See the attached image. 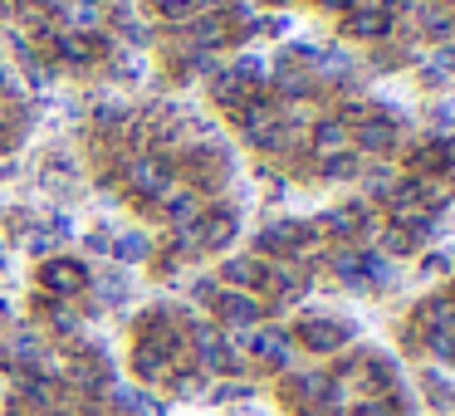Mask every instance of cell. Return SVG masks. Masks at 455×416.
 Instances as JSON below:
<instances>
[{
	"mask_svg": "<svg viewBox=\"0 0 455 416\" xmlns=\"http://www.w3.org/2000/svg\"><path fill=\"white\" fill-rule=\"evenodd\" d=\"M294 338L308 348V353H338V348H343L347 338H353V324H343V318H333V314H323V318H304Z\"/></svg>",
	"mask_w": 455,
	"mask_h": 416,
	"instance_id": "6da1fadb",
	"label": "cell"
},
{
	"mask_svg": "<svg viewBox=\"0 0 455 416\" xmlns=\"http://www.w3.org/2000/svg\"><path fill=\"white\" fill-rule=\"evenodd\" d=\"M40 284L50 289L54 299H74L84 284H89V269L79 260H44L40 265Z\"/></svg>",
	"mask_w": 455,
	"mask_h": 416,
	"instance_id": "7a4b0ae2",
	"label": "cell"
},
{
	"mask_svg": "<svg viewBox=\"0 0 455 416\" xmlns=\"http://www.w3.org/2000/svg\"><path fill=\"white\" fill-rule=\"evenodd\" d=\"M128 181L138 196H162L172 181V162L167 157H152V152H142V157L128 162Z\"/></svg>",
	"mask_w": 455,
	"mask_h": 416,
	"instance_id": "3957f363",
	"label": "cell"
},
{
	"mask_svg": "<svg viewBox=\"0 0 455 416\" xmlns=\"http://www.w3.org/2000/svg\"><path fill=\"white\" fill-rule=\"evenodd\" d=\"M250 353H255L265 367L284 372V367L294 363V338H289V333H279V328H265V333H255V338H250Z\"/></svg>",
	"mask_w": 455,
	"mask_h": 416,
	"instance_id": "277c9868",
	"label": "cell"
},
{
	"mask_svg": "<svg viewBox=\"0 0 455 416\" xmlns=\"http://www.w3.org/2000/svg\"><path fill=\"white\" fill-rule=\"evenodd\" d=\"M132 372H138L142 382H167V377H172L167 348L152 343V338H138V348H132Z\"/></svg>",
	"mask_w": 455,
	"mask_h": 416,
	"instance_id": "5b68a950",
	"label": "cell"
},
{
	"mask_svg": "<svg viewBox=\"0 0 455 416\" xmlns=\"http://www.w3.org/2000/svg\"><path fill=\"white\" fill-rule=\"evenodd\" d=\"M196 353H201V367H206V372H235V367H240L235 348H226V343H220V333H211V328H201V333H196Z\"/></svg>",
	"mask_w": 455,
	"mask_h": 416,
	"instance_id": "8992f818",
	"label": "cell"
},
{
	"mask_svg": "<svg viewBox=\"0 0 455 416\" xmlns=\"http://www.w3.org/2000/svg\"><path fill=\"white\" fill-rule=\"evenodd\" d=\"M323 387H328V377L299 372V377L284 382V402L294 406V412H314V406H323Z\"/></svg>",
	"mask_w": 455,
	"mask_h": 416,
	"instance_id": "52a82bcc",
	"label": "cell"
},
{
	"mask_svg": "<svg viewBox=\"0 0 455 416\" xmlns=\"http://www.w3.org/2000/svg\"><path fill=\"white\" fill-rule=\"evenodd\" d=\"M363 226H367V201L363 196L347 201L343 211H328V216H323V230H328V236H338V240H357V236H363Z\"/></svg>",
	"mask_w": 455,
	"mask_h": 416,
	"instance_id": "ba28073f",
	"label": "cell"
},
{
	"mask_svg": "<svg viewBox=\"0 0 455 416\" xmlns=\"http://www.w3.org/2000/svg\"><path fill=\"white\" fill-rule=\"evenodd\" d=\"M347 40H387L392 35V15L377 11V5H363L357 15H347Z\"/></svg>",
	"mask_w": 455,
	"mask_h": 416,
	"instance_id": "9c48e42d",
	"label": "cell"
},
{
	"mask_svg": "<svg viewBox=\"0 0 455 416\" xmlns=\"http://www.w3.org/2000/svg\"><path fill=\"white\" fill-rule=\"evenodd\" d=\"M50 50L60 54V60H69V64H89L93 54L103 50V40H99V35L89 40V35H74V30H54V44H50Z\"/></svg>",
	"mask_w": 455,
	"mask_h": 416,
	"instance_id": "30bf717a",
	"label": "cell"
},
{
	"mask_svg": "<svg viewBox=\"0 0 455 416\" xmlns=\"http://www.w3.org/2000/svg\"><path fill=\"white\" fill-rule=\"evenodd\" d=\"M357 148L372 152V157H382V152L396 148V128L387 118H357Z\"/></svg>",
	"mask_w": 455,
	"mask_h": 416,
	"instance_id": "8fae6325",
	"label": "cell"
},
{
	"mask_svg": "<svg viewBox=\"0 0 455 416\" xmlns=\"http://www.w3.org/2000/svg\"><path fill=\"white\" fill-rule=\"evenodd\" d=\"M216 308H220V318H226L230 328H250L259 314H265L255 294H220V299H216Z\"/></svg>",
	"mask_w": 455,
	"mask_h": 416,
	"instance_id": "7c38bea8",
	"label": "cell"
},
{
	"mask_svg": "<svg viewBox=\"0 0 455 416\" xmlns=\"http://www.w3.org/2000/svg\"><path fill=\"white\" fill-rule=\"evenodd\" d=\"M201 250H226L230 240H235V216L230 211H211V216H201Z\"/></svg>",
	"mask_w": 455,
	"mask_h": 416,
	"instance_id": "4fadbf2b",
	"label": "cell"
},
{
	"mask_svg": "<svg viewBox=\"0 0 455 416\" xmlns=\"http://www.w3.org/2000/svg\"><path fill=\"white\" fill-rule=\"evenodd\" d=\"M162 211H167V220L177 230H191V220L201 216V196H196V191H177V196L162 201Z\"/></svg>",
	"mask_w": 455,
	"mask_h": 416,
	"instance_id": "5bb4252c",
	"label": "cell"
},
{
	"mask_svg": "<svg viewBox=\"0 0 455 416\" xmlns=\"http://www.w3.org/2000/svg\"><path fill=\"white\" fill-rule=\"evenodd\" d=\"M314 148H318V157H328V152H347V123L343 118H318Z\"/></svg>",
	"mask_w": 455,
	"mask_h": 416,
	"instance_id": "9a60e30c",
	"label": "cell"
},
{
	"mask_svg": "<svg viewBox=\"0 0 455 416\" xmlns=\"http://www.w3.org/2000/svg\"><path fill=\"white\" fill-rule=\"evenodd\" d=\"M357 172H363V157H357V152H328V157L318 162V177L323 181H353Z\"/></svg>",
	"mask_w": 455,
	"mask_h": 416,
	"instance_id": "2e32d148",
	"label": "cell"
},
{
	"mask_svg": "<svg viewBox=\"0 0 455 416\" xmlns=\"http://www.w3.org/2000/svg\"><path fill=\"white\" fill-rule=\"evenodd\" d=\"M54 15H64V20L74 25V35H84V30H93V25L103 20V11H99V0H74V5H60Z\"/></svg>",
	"mask_w": 455,
	"mask_h": 416,
	"instance_id": "e0dca14e",
	"label": "cell"
},
{
	"mask_svg": "<svg viewBox=\"0 0 455 416\" xmlns=\"http://www.w3.org/2000/svg\"><path fill=\"white\" fill-rule=\"evenodd\" d=\"M275 289H279V299H284V304H294V299L308 294V275L299 265H279L275 269Z\"/></svg>",
	"mask_w": 455,
	"mask_h": 416,
	"instance_id": "ac0fdd59",
	"label": "cell"
},
{
	"mask_svg": "<svg viewBox=\"0 0 455 416\" xmlns=\"http://www.w3.org/2000/svg\"><path fill=\"white\" fill-rule=\"evenodd\" d=\"M226 279H230V284H250V289H255V284H265V279H269V269L259 265L255 255H240V260H230V265H226Z\"/></svg>",
	"mask_w": 455,
	"mask_h": 416,
	"instance_id": "d6986e66",
	"label": "cell"
},
{
	"mask_svg": "<svg viewBox=\"0 0 455 416\" xmlns=\"http://www.w3.org/2000/svg\"><path fill=\"white\" fill-rule=\"evenodd\" d=\"M421 30L431 35V40H445V35L455 30V11H451V5H426V11H421Z\"/></svg>",
	"mask_w": 455,
	"mask_h": 416,
	"instance_id": "ffe728a7",
	"label": "cell"
},
{
	"mask_svg": "<svg viewBox=\"0 0 455 416\" xmlns=\"http://www.w3.org/2000/svg\"><path fill=\"white\" fill-rule=\"evenodd\" d=\"M108 255H118V260H148V236H142V230H128V236H118L108 245Z\"/></svg>",
	"mask_w": 455,
	"mask_h": 416,
	"instance_id": "44dd1931",
	"label": "cell"
},
{
	"mask_svg": "<svg viewBox=\"0 0 455 416\" xmlns=\"http://www.w3.org/2000/svg\"><path fill=\"white\" fill-rule=\"evenodd\" d=\"M226 35H230L226 15H206V20L196 25V44H201V50H206V44H226Z\"/></svg>",
	"mask_w": 455,
	"mask_h": 416,
	"instance_id": "7402d4cb",
	"label": "cell"
},
{
	"mask_svg": "<svg viewBox=\"0 0 455 416\" xmlns=\"http://www.w3.org/2000/svg\"><path fill=\"white\" fill-rule=\"evenodd\" d=\"M353 416H406V412H402V396H367V402H357Z\"/></svg>",
	"mask_w": 455,
	"mask_h": 416,
	"instance_id": "603a6c76",
	"label": "cell"
},
{
	"mask_svg": "<svg viewBox=\"0 0 455 416\" xmlns=\"http://www.w3.org/2000/svg\"><path fill=\"white\" fill-rule=\"evenodd\" d=\"M357 279L387 284V255H377V250H363V255H357Z\"/></svg>",
	"mask_w": 455,
	"mask_h": 416,
	"instance_id": "cb8c5ba5",
	"label": "cell"
},
{
	"mask_svg": "<svg viewBox=\"0 0 455 416\" xmlns=\"http://www.w3.org/2000/svg\"><path fill=\"white\" fill-rule=\"evenodd\" d=\"M294 230L299 226H265L259 230V250H284L289 255V250H294Z\"/></svg>",
	"mask_w": 455,
	"mask_h": 416,
	"instance_id": "d4e9b609",
	"label": "cell"
},
{
	"mask_svg": "<svg viewBox=\"0 0 455 416\" xmlns=\"http://www.w3.org/2000/svg\"><path fill=\"white\" fill-rule=\"evenodd\" d=\"M99 294L108 299V304H123V299L132 294V279H128V275H103V279H99Z\"/></svg>",
	"mask_w": 455,
	"mask_h": 416,
	"instance_id": "484cf974",
	"label": "cell"
},
{
	"mask_svg": "<svg viewBox=\"0 0 455 416\" xmlns=\"http://www.w3.org/2000/svg\"><path fill=\"white\" fill-rule=\"evenodd\" d=\"M211 93H216V99L226 103V108H235V103L245 99V89L235 84V74H216V84H211Z\"/></svg>",
	"mask_w": 455,
	"mask_h": 416,
	"instance_id": "4316f807",
	"label": "cell"
},
{
	"mask_svg": "<svg viewBox=\"0 0 455 416\" xmlns=\"http://www.w3.org/2000/svg\"><path fill=\"white\" fill-rule=\"evenodd\" d=\"M132 113L118 108V103H99V113H93V128H128Z\"/></svg>",
	"mask_w": 455,
	"mask_h": 416,
	"instance_id": "83f0119b",
	"label": "cell"
},
{
	"mask_svg": "<svg viewBox=\"0 0 455 416\" xmlns=\"http://www.w3.org/2000/svg\"><path fill=\"white\" fill-rule=\"evenodd\" d=\"M426 348H431V353L441 357V363H455V333H451V328H441V333H431V343H426Z\"/></svg>",
	"mask_w": 455,
	"mask_h": 416,
	"instance_id": "f1b7e54d",
	"label": "cell"
},
{
	"mask_svg": "<svg viewBox=\"0 0 455 416\" xmlns=\"http://www.w3.org/2000/svg\"><path fill=\"white\" fill-rule=\"evenodd\" d=\"M279 89H284V99H308L314 84H308L304 74H279Z\"/></svg>",
	"mask_w": 455,
	"mask_h": 416,
	"instance_id": "f546056e",
	"label": "cell"
},
{
	"mask_svg": "<svg viewBox=\"0 0 455 416\" xmlns=\"http://www.w3.org/2000/svg\"><path fill=\"white\" fill-rule=\"evenodd\" d=\"M157 11L167 15V20H177V15H191V11H201V0H157Z\"/></svg>",
	"mask_w": 455,
	"mask_h": 416,
	"instance_id": "4dcf8cb0",
	"label": "cell"
},
{
	"mask_svg": "<svg viewBox=\"0 0 455 416\" xmlns=\"http://www.w3.org/2000/svg\"><path fill=\"white\" fill-rule=\"evenodd\" d=\"M69 230H74V220L64 216V211H54V216H50V226H44V236H50L54 245H60V240H69Z\"/></svg>",
	"mask_w": 455,
	"mask_h": 416,
	"instance_id": "1f68e13d",
	"label": "cell"
},
{
	"mask_svg": "<svg viewBox=\"0 0 455 416\" xmlns=\"http://www.w3.org/2000/svg\"><path fill=\"white\" fill-rule=\"evenodd\" d=\"M211 396H216V402H240V396H250V382H220Z\"/></svg>",
	"mask_w": 455,
	"mask_h": 416,
	"instance_id": "d6a6232c",
	"label": "cell"
},
{
	"mask_svg": "<svg viewBox=\"0 0 455 416\" xmlns=\"http://www.w3.org/2000/svg\"><path fill=\"white\" fill-rule=\"evenodd\" d=\"M333 269H338L343 279H357V255H353V250H338V255H333Z\"/></svg>",
	"mask_w": 455,
	"mask_h": 416,
	"instance_id": "836d02e7",
	"label": "cell"
},
{
	"mask_svg": "<svg viewBox=\"0 0 455 416\" xmlns=\"http://www.w3.org/2000/svg\"><path fill=\"white\" fill-rule=\"evenodd\" d=\"M84 245H89L93 255H108V245H113V240H108V230H89V236H84Z\"/></svg>",
	"mask_w": 455,
	"mask_h": 416,
	"instance_id": "e575fe53",
	"label": "cell"
},
{
	"mask_svg": "<svg viewBox=\"0 0 455 416\" xmlns=\"http://www.w3.org/2000/svg\"><path fill=\"white\" fill-rule=\"evenodd\" d=\"M25 245H30L35 255H50V250H54V240L44 236V226H40V230H30V240H25Z\"/></svg>",
	"mask_w": 455,
	"mask_h": 416,
	"instance_id": "d590c367",
	"label": "cell"
},
{
	"mask_svg": "<svg viewBox=\"0 0 455 416\" xmlns=\"http://www.w3.org/2000/svg\"><path fill=\"white\" fill-rule=\"evenodd\" d=\"M451 118H455V103H435V108H431V123H435V128H451Z\"/></svg>",
	"mask_w": 455,
	"mask_h": 416,
	"instance_id": "8d00e7d4",
	"label": "cell"
},
{
	"mask_svg": "<svg viewBox=\"0 0 455 416\" xmlns=\"http://www.w3.org/2000/svg\"><path fill=\"white\" fill-rule=\"evenodd\" d=\"M411 245H416V240L406 236V230H387V250H402V255H406Z\"/></svg>",
	"mask_w": 455,
	"mask_h": 416,
	"instance_id": "74e56055",
	"label": "cell"
},
{
	"mask_svg": "<svg viewBox=\"0 0 455 416\" xmlns=\"http://www.w3.org/2000/svg\"><path fill=\"white\" fill-rule=\"evenodd\" d=\"M421 269H426V275H445L451 265H445V255H441V260H435V255H426V265H421Z\"/></svg>",
	"mask_w": 455,
	"mask_h": 416,
	"instance_id": "f35d334b",
	"label": "cell"
},
{
	"mask_svg": "<svg viewBox=\"0 0 455 416\" xmlns=\"http://www.w3.org/2000/svg\"><path fill=\"white\" fill-rule=\"evenodd\" d=\"M5 416H40V412H35V406H25V402H20V396H15V402H11V406H5Z\"/></svg>",
	"mask_w": 455,
	"mask_h": 416,
	"instance_id": "ab89813d",
	"label": "cell"
},
{
	"mask_svg": "<svg viewBox=\"0 0 455 416\" xmlns=\"http://www.w3.org/2000/svg\"><path fill=\"white\" fill-rule=\"evenodd\" d=\"M11 93H15V74L0 69V99H11Z\"/></svg>",
	"mask_w": 455,
	"mask_h": 416,
	"instance_id": "60d3db41",
	"label": "cell"
},
{
	"mask_svg": "<svg viewBox=\"0 0 455 416\" xmlns=\"http://www.w3.org/2000/svg\"><path fill=\"white\" fill-rule=\"evenodd\" d=\"M318 5H328V11H343V5H357V11H363V5H372V0H318Z\"/></svg>",
	"mask_w": 455,
	"mask_h": 416,
	"instance_id": "b9f144b4",
	"label": "cell"
},
{
	"mask_svg": "<svg viewBox=\"0 0 455 416\" xmlns=\"http://www.w3.org/2000/svg\"><path fill=\"white\" fill-rule=\"evenodd\" d=\"M5 148H11V132L0 128V157H5Z\"/></svg>",
	"mask_w": 455,
	"mask_h": 416,
	"instance_id": "7bdbcfd3",
	"label": "cell"
},
{
	"mask_svg": "<svg viewBox=\"0 0 455 416\" xmlns=\"http://www.w3.org/2000/svg\"><path fill=\"white\" fill-rule=\"evenodd\" d=\"M387 5H402V11H411V5H416V0H387Z\"/></svg>",
	"mask_w": 455,
	"mask_h": 416,
	"instance_id": "ee69618b",
	"label": "cell"
},
{
	"mask_svg": "<svg viewBox=\"0 0 455 416\" xmlns=\"http://www.w3.org/2000/svg\"><path fill=\"white\" fill-rule=\"evenodd\" d=\"M50 416H69V412H50Z\"/></svg>",
	"mask_w": 455,
	"mask_h": 416,
	"instance_id": "f6af8a7d",
	"label": "cell"
},
{
	"mask_svg": "<svg viewBox=\"0 0 455 416\" xmlns=\"http://www.w3.org/2000/svg\"><path fill=\"white\" fill-rule=\"evenodd\" d=\"M255 416H259V412H255Z\"/></svg>",
	"mask_w": 455,
	"mask_h": 416,
	"instance_id": "bcb514c9",
	"label": "cell"
}]
</instances>
